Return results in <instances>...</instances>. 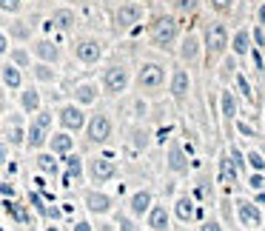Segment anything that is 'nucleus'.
I'll use <instances>...</instances> for the list:
<instances>
[{
    "label": "nucleus",
    "instance_id": "864d4df0",
    "mask_svg": "<svg viewBox=\"0 0 265 231\" xmlns=\"http://www.w3.org/2000/svg\"><path fill=\"white\" fill-rule=\"evenodd\" d=\"M0 55H9V35L0 29Z\"/></svg>",
    "mask_w": 265,
    "mask_h": 231
},
{
    "label": "nucleus",
    "instance_id": "72a5a7b5",
    "mask_svg": "<svg viewBox=\"0 0 265 231\" xmlns=\"http://www.w3.org/2000/svg\"><path fill=\"white\" fill-rule=\"evenodd\" d=\"M9 63H14L17 69H32V52L23 46L9 49Z\"/></svg>",
    "mask_w": 265,
    "mask_h": 231
},
{
    "label": "nucleus",
    "instance_id": "4d7b16f0",
    "mask_svg": "<svg viewBox=\"0 0 265 231\" xmlns=\"http://www.w3.org/2000/svg\"><path fill=\"white\" fill-rule=\"evenodd\" d=\"M234 126L240 128V134H245V137H254V128H251V126H245V123H240V120H237Z\"/></svg>",
    "mask_w": 265,
    "mask_h": 231
},
{
    "label": "nucleus",
    "instance_id": "052dcab7",
    "mask_svg": "<svg viewBox=\"0 0 265 231\" xmlns=\"http://www.w3.org/2000/svg\"><path fill=\"white\" fill-rule=\"evenodd\" d=\"M100 229H103V231H117L114 226H108V223H103V226H100Z\"/></svg>",
    "mask_w": 265,
    "mask_h": 231
},
{
    "label": "nucleus",
    "instance_id": "7ed1b4c3",
    "mask_svg": "<svg viewBox=\"0 0 265 231\" xmlns=\"http://www.w3.org/2000/svg\"><path fill=\"white\" fill-rule=\"evenodd\" d=\"M52 120H54V115L52 112H37V115H32V123L26 126V149L32 151H43V146L49 143V137H52Z\"/></svg>",
    "mask_w": 265,
    "mask_h": 231
},
{
    "label": "nucleus",
    "instance_id": "c85d7f7f",
    "mask_svg": "<svg viewBox=\"0 0 265 231\" xmlns=\"http://www.w3.org/2000/svg\"><path fill=\"white\" fill-rule=\"evenodd\" d=\"M74 23H77V14L71 12V9H66V6H60V9H54V14H52V26H54L57 32H63V35H69L71 29H74Z\"/></svg>",
    "mask_w": 265,
    "mask_h": 231
},
{
    "label": "nucleus",
    "instance_id": "5701e85b",
    "mask_svg": "<svg viewBox=\"0 0 265 231\" xmlns=\"http://www.w3.org/2000/svg\"><path fill=\"white\" fill-rule=\"evenodd\" d=\"M46 149L52 151V154H57V157H63V154H69V151H74V134H69V131H52V137H49Z\"/></svg>",
    "mask_w": 265,
    "mask_h": 231
},
{
    "label": "nucleus",
    "instance_id": "bb28decb",
    "mask_svg": "<svg viewBox=\"0 0 265 231\" xmlns=\"http://www.w3.org/2000/svg\"><path fill=\"white\" fill-rule=\"evenodd\" d=\"M6 143L9 146H26V126H23V117L12 115L6 120Z\"/></svg>",
    "mask_w": 265,
    "mask_h": 231
},
{
    "label": "nucleus",
    "instance_id": "603ef678",
    "mask_svg": "<svg viewBox=\"0 0 265 231\" xmlns=\"http://www.w3.org/2000/svg\"><path fill=\"white\" fill-rule=\"evenodd\" d=\"M3 163H9V143L6 140H0V166Z\"/></svg>",
    "mask_w": 265,
    "mask_h": 231
},
{
    "label": "nucleus",
    "instance_id": "de8ad7c7",
    "mask_svg": "<svg viewBox=\"0 0 265 231\" xmlns=\"http://www.w3.org/2000/svg\"><path fill=\"white\" fill-rule=\"evenodd\" d=\"M208 3H211V9L219 12V14H228L231 9H234V0H208Z\"/></svg>",
    "mask_w": 265,
    "mask_h": 231
},
{
    "label": "nucleus",
    "instance_id": "f257e3e1",
    "mask_svg": "<svg viewBox=\"0 0 265 231\" xmlns=\"http://www.w3.org/2000/svg\"><path fill=\"white\" fill-rule=\"evenodd\" d=\"M149 37L157 49L171 52L177 46V40H180V23H177V17L174 14H157L149 23Z\"/></svg>",
    "mask_w": 265,
    "mask_h": 231
},
{
    "label": "nucleus",
    "instance_id": "f3484780",
    "mask_svg": "<svg viewBox=\"0 0 265 231\" xmlns=\"http://www.w3.org/2000/svg\"><path fill=\"white\" fill-rule=\"evenodd\" d=\"M151 206H154V191H151V188H137L134 194L128 197V214L134 220L146 217Z\"/></svg>",
    "mask_w": 265,
    "mask_h": 231
},
{
    "label": "nucleus",
    "instance_id": "c756f323",
    "mask_svg": "<svg viewBox=\"0 0 265 231\" xmlns=\"http://www.w3.org/2000/svg\"><path fill=\"white\" fill-rule=\"evenodd\" d=\"M151 146V131L146 126H131L128 128V149L146 151Z\"/></svg>",
    "mask_w": 265,
    "mask_h": 231
},
{
    "label": "nucleus",
    "instance_id": "a18cd8bd",
    "mask_svg": "<svg viewBox=\"0 0 265 231\" xmlns=\"http://www.w3.org/2000/svg\"><path fill=\"white\" fill-rule=\"evenodd\" d=\"M29 200H32V206H35V211L40 214V217H43V214H46V206H49V203H46V197H40L37 191H32V194H29Z\"/></svg>",
    "mask_w": 265,
    "mask_h": 231
},
{
    "label": "nucleus",
    "instance_id": "3c124183",
    "mask_svg": "<svg viewBox=\"0 0 265 231\" xmlns=\"http://www.w3.org/2000/svg\"><path fill=\"white\" fill-rule=\"evenodd\" d=\"M60 217H63V208L46 206V214H43V220H52V223H54V220H60Z\"/></svg>",
    "mask_w": 265,
    "mask_h": 231
},
{
    "label": "nucleus",
    "instance_id": "680f3d73",
    "mask_svg": "<svg viewBox=\"0 0 265 231\" xmlns=\"http://www.w3.org/2000/svg\"><path fill=\"white\" fill-rule=\"evenodd\" d=\"M66 3H83V0H66Z\"/></svg>",
    "mask_w": 265,
    "mask_h": 231
},
{
    "label": "nucleus",
    "instance_id": "79ce46f5",
    "mask_svg": "<svg viewBox=\"0 0 265 231\" xmlns=\"http://www.w3.org/2000/svg\"><path fill=\"white\" fill-rule=\"evenodd\" d=\"M228 157L234 160V166H237V172H240V174L248 169V166H245V151H240L237 146H231V149H228Z\"/></svg>",
    "mask_w": 265,
    "mask_h": 231
},
{
    "label": "nucleus",
    "instance_id": "9b49d317",
    "mask_svg": "<svg viewBox=\"0 0 265 231\" xmlns=\"http://www.w3.org/2000/svg\"><path fill=\"white\" fill-rule=\"evenodd\" d=\"M168 94H171V100L177 106H183L188 100V94H191V74H188V69L174 66V71L168 74Z\"/></svg>",
    "mask_w": 265,
    "mask_h": 231
},
{
    "label": "nucleus",
    "instance_id": "423d86ee",
    "mask_svg": "<svg viewBox=\"0 0 265 231\" xmlns=\"http://www.w3.org/2000/svg\"><path fill=\"white\" fill-rule=\"evenodd\" d=\"M86 146H106L111 134H114V123L106 112H94L89 120H86Z\"/></svg>",
    "mask_w": 265,
    "mask_h": 231
},
{
    "label": "nucleus",
    "instance_id": "4468645a",
    "mask_svg": "<svg viewBox=\"0 0 265 231\" xmlns=\"http://www.w3.org/2000/svg\"><path fill=\"white\" fill-rule=\"evenodd\" d=\"M165 169L171 174H188L191 169V160H188V151L180 140H171L168 143V151H165Z\"/></svg>",
    "mask_w": 265,
    "mask_h": 231
},
{
    "label": "nucleus",
    "instance_id": "37998d69",
    "mask_svg": "<svg viewBox=\"0 0 265 231\" xmlns=\"http://www.w3.org/2000/svg\"><path fill=\"white\" fill-rule=\"evenodd\" d=\"M248 188H251V191H263L265 188V172H251L248 174Z\"/></svg>",
    "mask_w": 265,
    "mask_h": 231
},
{
    "label": "nucleus",
    "instance_id": "c03bdc74",
    "mask_svg": "<svg viewBox=\"0 0 265 231\" xmlns=\"http://www.w3.org/2000/svg\"><path fill=\"white\" fill-rule=\"evenodd\" d=\"M20 9H23V0H0V12L17 14Z\"/></svg>",
    "mask_w": 265,
    "mask_h": 231
},
{
    "label": "nucleus",
    "instance_id": "cd10ccee",
    "mask_svg": "<svg viewBox=\"0 0 265 231\" xmlns=\"http://www.w3.org/2000/svg\"><path fill=\"white\" fill-rule=\"evenodd\" d=\"M0 83L12 92H20L23 89V69H17L14 63H3L0 66Z\"/></svg>",
    "mask_w": 265,
    "mask_h": 231
},
{
    "label": "nucleus",
    "instance_id": "f03ea898",
    "mask_svg": "<svg viewBox=\"0 0 265 231\" xmlns=\"http://www.w3.org/2000/svg\"><path fill=\"white\" fill-rule=\"evenodd\" d=\"M228 43H231V32L225 23L219 20H211L206 26V35H203V49H206V58H208V66L217 63L219 58H225L228 52Z\"/></svg>",
    "mask_w": 265,
    "mask_h": 231
},
{
    "label": "nucleus",
    "instance_id": "09e8293b",
    "mask_svg": "<svg viewBox=\"0 0 265 231\" xmlns=\"http://www.w3.org/2000/svg\"><path fill=\"white\" fill-rule=\"evenodd\" d=\"M251 40H254V49H265V29L263 26H254L251 29Z\"/></svg>",
    "mask_w": 265,
    "mask_h": 231
},
{
    "label": "nucleus",
    "instance_id": "6e6552de",
    "mask_svg": "<svg viewBox=\"0 0 265 231\" xmlns=\"http://www.w3.org/2000/svg\"><path fill=\"white\" fill-rule=\"evenodd\" d=\"M146 9L140 6L137 0H126L114 9V32H131L137 23H143Z\"/></svg>",
    "mask_w": 265,
    "mask_h": 231
},
{
    "label": "nucleus",
    "instance_id": "7c9ffc66",
    "mask_svg": "<svg viewBox=\"0 0 265 231\" xmlns=\"http://www.w3.org/2000/svg\"><path fill=\"white\" fill-rule=\"evenodd\" d=\"M3 206H6V211L14 217V223H20V226H26V229H32V226H35V220H32V214H29V208H26V206L14 203V200H3Z\"/></svg>",
    "mask_w": 265,
    "mask_h": 231
},
{
    "label": "nucleus",
    "instance_id": "9d476101",
    "mask_svg": "<svg viewBox=\"0 0 265 231\" xmlns=\"http://www.w3.org/2000/svg\"><path fill=\"white\" fill-rule=\"evenodd\" d=\"M234 208H237V223H240L242 229H248V231H260V229H263V208L257 206L254 200L240 197V200L234 203Z\"/></svg>",
    "mask_w": 265,
    "mask_h": 231
},
{
    "label": "nucleus",
    "instance_id": "aec40b11",
    "mask_svg": "<svg viewBox=\"0 0 265 231\" xmlns=\"http://www.w3.org/2000/svg\"><path fill=\"white\" fill-rule=\"evenodd\" d=\"M17 94H20V112H23V115H37V112H40L43 94H40L37 86H23Z\"/></svg>",
    "mask_w": 265,
    "mask_h": 231
},
{
    "label": "nucleus",
    "instance_id": "e433bc0d",
    "mask_svg": "<svg viewBox=\"0 0 265 231\" xmlns=\"http://www.w3.org/2000/svg\"><path fill=\"white\" fill-rule=\"evenodd\" d=\"M194 197L197 200H208V197H211V174H200V177H197Z\"/></svg>",
    "mask_w": 265,
    "mask_h": 231
},
{
    "label": "nucleus",
    "instance_id": "5fc2aeb1",
    "mask_svg": "<svg viewBox=\"0 0 265 231\" xmlns=\"http://www.w3.org/2000/svg\"><path fill=\"white\" fill-rule=\"evenodd\" d=\"M257 26H263L265 29V0L257 6Z\"/></svg>",
    "mask_w": 265,
    "mask_h": 231
},
{
    "label": "nucleus",
    "instance_id": "ea45409f",
    "mask_svg": "<svg viewBox=\"0 0 265 231\" xmlns=\"http://www.w3.org/2000/svg\"><path fill=\"white\" fill-rule=\"evenodd\" d=\"M234 83H237V89H240V94H242V97H245V100H254L251 83H248V77H245L242 71H237V74H234Z\"/></svg>",
    "mask_w": 265,
    "mask_h": 231
},
{
    "label": "nucleus",
    "instance_id": "a19ab883",
    "mask_svg": "<svg viewBox=\"0 0 265 231\" xmlns=\"http://www.w3.org/2000/svg\"><path fill=\"white\" fill-rule=\"evenodd\" d=\"M171 6L177 14H191V12H197L200 0H171Z\"/></svg>",
    "mask_w": 265,
    "mask_h": 231
},
{
    "label": "nucleus",
    "instance_id": "39448f33",
    "mask_svg": "<svg viewBox=\"0 0 265 231\" xmlns=\"http://www.w3.org/2000/svg\"><path fill=\"white\" fill-rule=\"evenodd\" d=\"M168 86V71L162 63H143L137 71V89L143 94H157Z\"/></svg>",
    "mask_w": 265,
    "mask_h": 231
},
{
    "label": "nucleus",
    "instance_id": "1a4fd4ad",
    "mask_svg": "<svg viewBox=\"0 0 265 231\" xmlns=\"http://www.w3.org/2000/svg\"><path fill=\"white\" fill-rule=\"evenodd\" d=\"M54 117H57V123L63 131H69V134H77V131H83L86 128V109L77 103H63L54 112Z\"/></svg>",
    "mask_w": 265,
    "mask_h": 231
},
{
    "label": "nucleus",
    "instance_id": "4be33fe9",
    "mask_svg": "<svg viewBox=\"0 0 265 231\" xmlns=\"http://www.w3.org/2000/svg\"><path fill=\"white\" fill-rule=\"evenodd\" d=\"M200 52H203V40H200V35H185V37H180L177 55H180V60H183V63H194V60L200 58Z\"/></svg>",
    "mask_w": 265,
    "mask_h": 231
},
{
    "label": "nucleus",
    "instance_id": "f704fd0d",
    "mask_svg": "<svg viewBox=\"0 0 265 231\" xmlns=\"http://www.w3.org/2000/svg\"><path fill=\"white\" fill-rule=\"evenodd\" d=\"M9 35H12L14 40L26 43V40H32V26L26 23V20H12V26H9Z\"/></svg>",
    "mask_w": 265,
    "mask_h": 231
},
{
    "label": "nucleus",
    "instance_id": "412c9836",
    "mask_svg": "<svg viewBox=\"0 0 265 231\" xmlns=\"http://www.w3.org/2000/svg\"><path fill=\"white\" fill-rule=\"evenodd\" d=\"M228 49H231V55L234 58H248V52L254 49V40H251V29H237L234 35H231V43H228Z\"/></svg>",
    "mask_w": 265,
    "mask_h": 231
},
{
    "label": "nucleus",
    "instance_id": "2eb2a0df",
    "mask_svg": "<svg viewBox=\"0 0 265 231\" xmlns=\"http://www.w3.org/2000/svg\"><path fill=\"white\" fill-rule=\"evenodd\" d=\"M32 55H35L40 63H52V66H57L60 58H63V49H60L57 40H52V37H37L35 46H32Z\"/></svg>",
    "mask_w": 265,
    "mask_h": 231
},
{
    "label": "nucleus",
    "instance_id": "b1692460",
    "mask_svg": "<svg viewBox=\"0 0 265 231\" xmlns=\"http://www.w3.org/2000/svg\"><path fill=\"white\" fill-rule=\"evenodd\" d=\"M174 217L180 220L183 226H188L191 220L197 217V200L191 194H180L174 200Z\"/></svg>",
    "mask_w": 265,
    "mask_h": 231
},
{
    "label": "nucleus",
    "instance_id": "13d9d810",
    "mask_svg": "<svg viewBox=\"0 0 265 231\" xmlns=\"http://www.w3.org/2000/svg\"><path fill=\"white\" fill-rule=\"evenodd\" d=\"M254 194H257V197H254V203L263 208V206H265V188H263V191H254Z\"/></svg>",
    "mask_w": 265,
    "mask_h": 231
},
{
    "label": "nucleus",
    "instance_id": "20e7f679",
    "mask_svg": "<svg viewBox=\"0 0 265 231\" xmlns=\"http://www.w3.org/2000/svg\"><path fill=\"white\" fill-rule=\"evenodd\" d=\"M128 83H131V74H128L126 66L123 63H111L100 74V92L108 94V97H120V94L128 92Z\"/></svg>",
    "mask_w": 265,
    "mask_h": 231
},
{
    "label": "nucleus",
    "instance_id": "a211bd4d",
    "mask_svg": "<svg viewBox=\"0 0 265 231\" xmlns=\"http://www.w3.org/2000/svg\"><path fill=\"white\" fill-rule=\"evenodd\" d=\"M74 103L77 106H83V109H86V106H94L97 103V100H100V83H94V80H80L77 83V86H74Z\"/></svg>",
    "mask_w": 265,
    "mask_h": 231
},
{
    "label": "nucleus",
    "instance_id": "473e14b6",
    "mask_svg": "<svg viewBox=\"0 0 265 231\" xmlns=\"http://www.w3.org/2000/svg\"><path fill=\"white\" fill-rule=\"evenodd\" d=\"M32 77H35L37 83L46 86V83H54L60 74H57V69H54L52 63H40V60H37V63H32Z\"/></svg>",
    "mask_w": 265,
    "mask_h": 231
},
{
    "label": "nucleus",
    "instance_id": "4c0bfd02",
    "mask_svg": "<svg viewBox=\"0 0 265 231\" xmlns=\"http://www.w3.org/2000/svg\"><path fill=\"white\" fill-rule=\"evenodd\" d=\"M114 229L117 231H140L137 229V220L131 217V214H123V211L114 214Z\"/></svg>",
    "mask_w": 265,
    "mask_h": 231
},
{
    "label": "nucleus",
    "instance_id": "8fccbe9b",
    "mask_svg": "<svg viewBox=\"0 0 265 231\" xmlns=\"http://www.w3.org/2000/svg\"><path fill=\"white\" fill-rule=\"evenodd\" d=\"M200 231H225V229H222V223H219V220L208 217V220H203V226H200Z\"/></svg>",
    "mask_w": 265,
    "mask_h": 231
},
{
    "label": "nucleus",
    "instance_id": "dca6fc26",
    "mask_svg": "<svg viewBox=\"0 0 265 231\" xmlns=\"http://www.w3.org/2000/svg\"><path fill=\"white\" fill-rule=\"evenodd\" d=\"M60 172H63V177H69L71 183H80L83 177H86V160H83V154H77V151L63 154L60 157Z\"/></svg>",
    "mask_w": 265,
    "mask_h": 231
},
{
    "label": "nucleus",
    "instance_id": "0eeeda50",
    "mask_svg": "<svg viewBox=\"0 0 265 231\" xmlns=\"http://www.w3.org/2000/svg\"><path fill=\"white\" fill-rule=\"evenodd\" d=\"M86 172H89V180L94 185H103V183H111L117 177V163L108 154H94L86 163Z\"/></svg>",
    "mask_w": 265,
    "mask_h": 231
},
{
    "label": "nucleus",
    "instance_id": "a878e982",
    "mask_svg": "<svg viewBox=\"0 0 265 231\" xmlns=\"http://www.w3.org/2000/svg\"><path fill=\"white\" fill-rule=\"evenodd\" d=\"M217 166H219L217 180H219L222 185H237V183H240V172H237V166H234V160L228 157V151H222V154H219Z\"/></svg>",
    "mask_w": 265,
    "mask_h": 231
},
{
    "label": "nucleus",
    "instance_id": "393cba45",
    "mask_svg": "<svg viewBox=\"0 0 265 231\" xmlns=\"http://www.w3.org/2000/svg\"><path fill=\"white\" fill-rule=\"evenodd\" d=\"M219 115L225 120V128L231 131V126L237 123V94L231 89H222V94H219Z\"/></svg>",
    "mask_w": 265,
    "mask_h": 231
},
{
    "label": "nucleus",
    "instance_id": "6ab92c4d",
    "mask_svg": "<svg viewBox=\"0 0 265 231\" xmlns=\"http://www.w3.org/2000/svg\"><path fill=\"white\" fill-rule=\"evenodd\" d=\"M146 226H149V231H171V214H168V208L154 203L149 208V214H146Z\"/></svg>",
    "mask_w": 265,
    "mask_h": 231
},
{
    "label": "nucleus",
    "instance_id": "58836bf2",
    "mask_svg": "<svg viewBox=\"0 0 265 231\" xmlns=\"http://www.w3.org/2000/svg\"><path fill=\"white\" fill-rule=\"evenodd\" d=\"M234 74H237V58L228 55L222 60V66H219V77H222V83H228V80H234Z\"/></svg>",
    "mask_w": 265,
    "mask_h": 231
},
{
    "label": "nucleus",
    "instance_id": "f8f14e48",
    "mask_svg": "<svg viewBox=\"0 0 265 231\" xmlns=\"http://www.w3.org/2000/svg\"><path fill=\"white\" fill-rule=\"evenodd\" d=\"M83 206H86L89 214L103 217V214H108L114 208V197L108 194V191H103V188H86L83 191Z\"/></svg>",
    "mask_w": 265,
    "mask_h": 231
},
{
    "label": "nucleus",
    "instance_id": "6e6d98bb",
    "mask_svg": "<svg viewBox=\"0 0 265 231\" xmlns=\"http://www.w3.org/2000/svg\"><path fill=\"white\" fill-rule=\"evenodd\" d=\"M74 231H94V226L89 220H77V223H74Z\"/></svg>",
    "mask_w": 265,
    "mask_h": 231
},
{
    "label": "nucleus",
    "instance_id": "49530a36",
    "mask_svg": "<svg viewBox=\"0 0 265 231\" xmlns=\"http://www.w3.org/2000/svg\"><path fill=\"white\" fill-rule=\"evenodd\" d=\"M0 197H3V200H12V197H17V185H14L12 180H3V183H0Z\"/></svg>",
    "mask_w": 265,
    "mask_h": 231
},
{
    "label": "nucleus",
    "instance_id": "ddd939ff",
    "mask_svg": "<svg viewBox=\"0 0 265 231\" xmlns=\"http://www.w3.org/2000/svg\"><path fill=\"white\" fill-rule=\"evenodd\" d=\"M74 58L80 60L83 66H97L103 60V43L97 37H80L74 43Z\"/></svg>",
    "mask_w": 265,
    "mask_h": 231
},
{
    "label": "nucleus",
    "instance_id": "bf43d9fd",
    "mask_svg": "<svg viewBox=\"0 0 265 231\" xmlns=\"http://www.w3.org/2000/svg\"><path fill=\"white\" fill-rule=\"evenodd\" d=\"M43 231H66V229H60V226H54V223H49V226H46Z\"/></svg>",
    "mask_w": 265,
    "mask_h": 231
},
{
    "label": "nucleus",
    "instance_id": "e2e57ef3",
    "mask_svg": "<svg viewBox=\"0 0 265 231\" xmlns=\"http://www.w3.org/2000/svg\"><path fill=\"white\" fill-rule=\"evenodd\" d=\"M177 231H191V229H177Z\"/></svg>",
    "mask_w": 265,
    "mask_h": 231
},
{
    "label": "nucleus",
    "instance_id": "2f4dec72",
    "mask_svg": "<svg viewBox=\"0 0 265 231\" xmlns=\"http://www.w3.org/2000/svg\"><path fill=\"white\" fill-rule=\"evenodd\" d=\"M37 169H40L43 177H52V174L60 172V157L52 154V151H40V154H37Z\"/></svg>",
    "mask_w": 265,
    "mask_h": 231
},
{
    "label": "nucleus",
    "instance_id": "c9c22d12",
    "mask_svg": "<svg viewBox=\"0 0 265 231\" xmlns=\"http://www.w3.org/2000/svg\"><path fill=\"white\" fill-rule=\"evenodd\" d=\"M245 166L251 169V172H265V154L257 149H248L245 151Z\"/></svg>",
    "mask_w": 265,
    "mask_h": 231
}]
</instances>
